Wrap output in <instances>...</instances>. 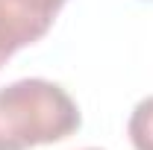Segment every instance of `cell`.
Segmentation results:
<instances>
[{"label":"cell","mask_w":153,"mask_h":150,"mask_svg":"<svg viewBox=\"0 0 153 150\" xmlns=\"http://www.w3.org/2000/svg\"><path fill=\"white\" fill-rule=\"evenodd\" d=\"M127 132H130V141L135 150H153V94L135 103Z\"/></svg>","instance_id":"obj_3"},{"label":"cell","mask_w":153,"mask_h":150,"mask_svg":"<svg viewBox=\"0 0 153 150\" xmlns=\"http://www.w3.org/2000/svg\"><path fill=\"white\" fill-rule=\"evenodd\" d=\"M65 3L68 0H0V47L15 53L36 44L47 36Z\"/></svg>","instance_id":"obj_2"},{"label":"cell","mask_w":153,"mask_h":150,"mask_svg":"<svg viewBox=\"0 0 153 150\" xmlns=\"http://www.w3.org/2000/svg\"><path fill=\"white\" fill-rule=\"evenodd\" d=\"M12 56V53H6V50H3V47H0V68H3V65H6V59Z\"/></svg>","instance_id":"obj_4"},{"label":"cell","mask_w":153,"mask_h":150,"mask_svg":"<svg viewBox=\"0 0 153 150\" xmlns=\"http://www.w3.org/2000/svg\"><path fill=\"white\" fill-rule=\"evenodd\" d=\"M85 150H100V147H85Z\"/></svg>","instance_id":"obj_5"},{"label":"cell","mask_w":153,"mask_h":150,"mask_svg":"<svg viewBox=\"0 0 153 150\" xmlns=\"http://www.w3.org/2000/svg\"><path fill=\"white\" fill-rule=\"evenodd\" d=\"M82 124L79 106L50 79L0 85V150H33L71 138Z\"/></svg>","instance_id":"obj_1"}]
</instances>
